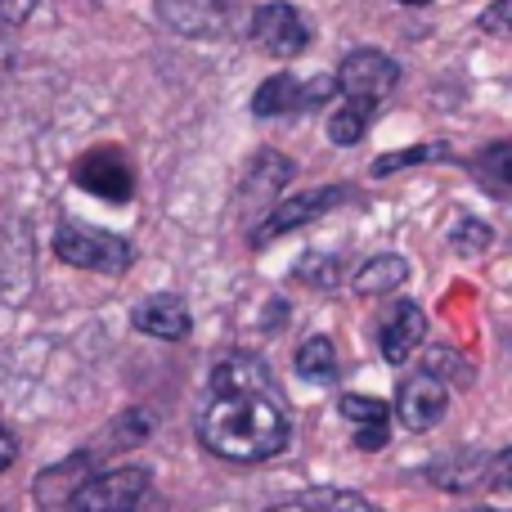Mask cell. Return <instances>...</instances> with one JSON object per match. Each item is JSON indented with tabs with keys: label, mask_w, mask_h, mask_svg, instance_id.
<instances>
[{
	"label": "cell",
	"mask_w": 512,
	"mask_h": 512,
	"mask_svg": "<svg viewBox=\"0 0 512 512\" xmlns=\"http://www.w3.org/2000/svg\"><path fill=\"white\" fill-rule=\"evenodd\" d=\"M423 337H427V315L414 301H396L387 324H382L378 346H382V355H387V364H405L409 355L423 346Z\"/></svg>",
	"instance_id": "30bf717a"
},
{
	"label": "cell",
	"mask_w": 512,
	"mask_h": 512,
	"mask_svg": "<svg viewBox=\"0 0 512 512\" xmlns=\"http://www.w3.org/2000/svg\"><path fill=\"white\" fill-rule=\"evenodd\" d=\"M427 373H436L441 382H454V387H468L472 382V364L468 360H459L454 351H427Z\"/></svg>",
	"instance_id": "44dd1931"
},
{
	"label": "cell",
	"mask_w": 512,
	"mask_h": 512,
	"mask_svg": "<svg viewBox=\"0 0 512 512\" xmlns=\"http://www.w3.org/2000/svg\"><path fill=\"white\" fill-rule=\"evenodd\" d=\"M77 185L90 189V194H99V198H108V203H126L135 189V176L117 149H95L77 162Z\"/></svg>",
	"instance_id": "ba28073f"
},
{
	"label": "cell",
	"mask_w": 512,
	"mask_h": 512,
	"mask_svg": "<svg viewBox=\"0 0 512 512\" xmlns=\"http://www.w3.org/2000/svg\"><path fill=\"white\" fill-rule=\"evenodd\" d=\"M486 162H490V171H495L504 185H512V144H504V149H495V153H486Z\"/></svg>",
	"instance_id": "4316f807"
},
{
	"label": "cell",
	"mask_w": 512,
	"mask_h": 512,
	"mask_svg": "<svg viewBox=\"0 0 512 512\" xmlns=\"http://www.w3.org/2000/svg\"><path fill=\"white\" fill-rule=\"evenodd\" d=\"M445 409H450V387H445L436 373L423 369V373L400 382L396 418L409 427V432H432V427L445 418Z\"/></svg>",
	"instance_id": "52a82bcc"
},
{
	"label": "cell",
	"mask_w": 512,
	"mask_h": 512,
	"mask_svg": "<svg viewBox=\"0 0 512 512\" xmlns=\"http://www.w3.org/2000/svg\"><path fill=\"white\" fill-rule=\"evenodd\" d=\"M14 454H18V450H14V436H9L5 427H0V472H5L9 463H14Z\"/></svg>",
	"instance_id": "f1b7e54d"
},
{
	"label": "cell",
	"mask_w": 512,
	"mask_h": 512,
	"mask_svg": "<svg viewBox=\"0 0 512 512\" xmlns=\"http://www.w3.org/2000/svg\"><path fill=\"white\" fill-rule=\"evenodd\" d=\"M131 324L140 328V333L158 337V342H180V337H189L194 319H189V306L180 297H171V292H158V297H144L140 306H135Z\"/></svg>",
	"instance_id": "9c48e42d"
},
{
	"label": "cell",
	"mask_w": 512,
	"mask_h": 512,
	"mask_svg": "<svg viewBox=\"0 0 512 512\" xmlns=\"http://www.w3.org/2000/svg\"><path fill=\"white\" fill-rule=\"evenodd\" d=\"M158 14L180 36H221L225 0H158Z\"/></svg>",
	"instance_id": "8fae6325"
},
{
	"label": "cell",
	"mask_w": 512,
	"mask_h": 512,
	"mask_svg": "<svg viewBox=\"0 0 512 512\" xmlns=\"http://www.w3.org/2000/svg\"><path fill=\"white\" fill-rule=\"evenodd\" d=\"M292 364H297V373L310 378V382H333L337 378V351L324 333L306 337V342L297 346V355H292Z\"/></svg>",
	"instance_id": "e0dca14e"
},
{
	"label": "cell",
	"mask_w": 512,
	"mask_h": 512,
	"mask_svg": "<svg viewBox=\"0 0 512 512\" xmlns=\"http://www.w3.org/2000/svg\"><path fill=\"white\" fill-rule=\"evenodd\" d=\"M337 77H315L310 86H301V104L297 108H319V104H328V99L337 95Z\"/></svg>",
	"instance_id": "d4e9b609"
},
{
	"label": "cell",
	"mask_w": 512,
	"mask_h": 512,
	"mask_svg": "<svg viewBox=\"0 0 512 512\" xmlns=\"http://www.w3.org/2000/svg\"><path fill=\"white\" fill-rule=\"evenodd\" d=\"M153 490V477L144 468H113L86 477L68 499V512H140Z\"/></svg>",
	"instance_id": "3957f363"
},
{
	"label": "cell",
	"mask_w": 512,
	"mask_h": 512,
	"mask_svg": "<svg viewBox=\"0 0 512 512\" xmlns=\"http://www.w3.org/2000/svg\"><path fill=\"white\" fill-rule=\"evenodd\" d=\"M265 512H382V508L369 504L364 495H355V490L319 486V490H301V495L283 499V504H274V508H265Z\"/></svg>",
	"instance_id": "4fadbf2b"
},
{
	"label": "cell",
	"mask_w": 512,
	"mask_h": 512,
	"mask_svg": "<svg viewBox=\"0 0 512 512\" xmlns=\"http://www.w3.org/2000/svg\"><path fill=\"white\" fill-rule=\"evenodd\" d=\"M198 436L216 459L230 463H265L283 454L292 436L288 400L265 360L248 351H230L225 360H216L198 414Z\"/></svg>",
	"instance_id": "6da1fadb"
},
{
	"label": "cell",
	"mask_w": 512,
	"mask_h": 512,
	"mask_svg": "<svg viewBox=\"0 0 512 512\" xmlns=\"http://www.w3.org/2000/svg\"><path fill=\"white\" fill-rule=\"evenodd\" d=\"M486 486H490V490H499V495H512V445H508V450H499L495 459H490Z\"/></svg>",
	"instance_id": "cb8c5ba5"
},
{
	"label": "cell",
	"mask_w": 512,
	"mask_h": 512,
	"mask_svg": "<svg viewBox=\"0 0 512 512\" xmlns=\"http://www.w3.org/2000/svg\"><path fill=\"white\" fill-rule=\"evenodd\" d=\"M481 32L512 41V0H495V5H490L486 14H481Z\"/></svg>",
	"instance_id": "603a6c76"
},
{
	"label": "cell",
	"mask_w": 512,
	"mask_h": 512,
	"mask_svg": "<svg viewBox=\"0 0 512 512\" xmlns=\"http://www.w3.org/2000/svg\"><path fill=\"white\" fill-rule=\"evenodd\" d=\"M342 418L355 423V432L360 427H391V409L378 396H342Z\"/></svg>",
	"instance_id": "d6986e66"
},
{
	"label": "cell",
	"mask_w": 512,
	"mask_h": 512,
	"mask_svg": "<svg viewBox=\"0 0 512 512\" xmlns=\"http://www.w3.org/2000/svg\"><path fill=\"white\" fill-rule=\"evenodd\" d=\"M292 171H297V167H292L283 153H261V158L252 162V171L243 176V194H248V203L265 207V216H270L274 207H279L274 198H279V189L292 180Z\"/></svg>",
	"instance_id": "7c38bea8"
},
{
	"label": "cell",
	"mask_w": 512,
	"mask_h": 512,
	"mask_svg": "<svg viewBox=\"0 0 512 512\" xmlns=\"http://www.w3.org/2000/svg\"><path fill=\"white\" fill-rule=\"evenodd\" d=\"M490 239H495V234H490L486 221H459V225H454V234H450V243H454V248H459L463 256L486 252Z\"/></svg>",
	"instance_id": "7402d4cb"
},
{
	"label": "cell",
	"mask_w": 512,
	"mask_h": 512,
	"mask_svg": "<svg viewBox=\"0 0 512 512\" xmlns=\"http://www.w3.org/2000/svg\"><path fill=\"white\" fill-rule=\"evenodd\" d=\"M297 104H301V86L288 77V72H274V77H265L261 86H256V95H252V113L256 117L292 113Z\"/></svg>",
	"instance_id": "9a60e30c"
},
{
	"label": "cell",
	"mask_w": 512,
	"mask_h": 512,
	"mask_svg": "<svg viewBox=\"0 0 512 512\" xmlns=\"http://www.w3.org/2000/svg\"><path fill=\"white\" fill-rule=\"evenodd\" d=\"M405 279H409V261L396 252H387V256L364 261L360 270H355L351 288H355V297H387V292H396Z\"/></svg>",
	"instance_id": "5bb4252c"
},
{
	"label": "cell",
	"mask_w": 512,
	"mask_h": 512,
	"mask_svg": "<svg viewBox=\"0 0 512 512\" xmlns=\"http://www.w3.org/2000/svg\"><path fill=\"white\" fill-rule=\"evenodd\" d=\"M400 68L391 54L382 50H351L342 63H337V86H342L346 99H364V104H378L396 90Z\"/></svg>",
	"instance_id": "277c9868"
},
{
	"label": "cell",
	"mask_w": 512,
	"mask_h": 512,
	"mask_svg": "<svg viewBox=\"0 0 512 512\" xmlns=\"http://www.w3.org/2000/svg\"><path fill=\"white\" fill-rule=\"evenodd\" d=\"M346 198H351V194H346L342 185H328V189H315V194H292V198H283V203L261 221V230L252 234V243L261 248V243L279 239V234L301 230V225L319 221V216L333 212V207H337V203H346Z\"/></svg>",
	"instance_id": "8992f818"
},
{
	"label": "cell",
	"mask_w": 512,
	"mask_h": 512,
	"mask_svg": "<svg viewBox=\"0 0 512 512\" xmlns=\"http://www.w3.org/2000/svg\"><path fill=\"white\" fill-rule=\"evenodd\" d=\"M373 108H378V104H364V99H346V104L337 108L333 117H328V140H333V144H342V149H351V144H360L364 135H369Z\"/></svg>",
	"instance_id": "2e32d148"
},
{
	"label": "cell",
	"mask_w": 512,
	"mask_h": 512,
	"mask_svg": "<svg viewBox=\"0 0 512 512\" xmlns=\"http://www.w3.org/2000/svg\"><path fill=\"white\" fill-rule=\"evenodd\" d=\"M387 436H391V427H360V432H355V445H360V450H382V445H387Z\"/></svg>",
	"instance_id": "83f0119b"
},
{
	"label": "cell",
	"mask_w": 512,
	"mask_h": 512,
	"mask_svg": "<svg viewBox=\"0 0 512 512\" xmlns=\"http://www.w3.org/2000/svg\"><path fill=\"white\" fill-rule=\"evenodd\" d=\"M252 45L270 59H297L310 45V27L292 5L274 0V5H261L252 14Z\"/></svg>",
	"instance_id": "5b68a950"
},
{
	"label": "cell",
	"mask_w": 512,
	"mask_h": 512,
	"mask_svg": "<svg viewBox=\"0 0 512 512\" xmlns=\"http://www.w3.org/2000/svg\"><path fill=\"white\" fill-rule=\"evenodd\" d=\"M486 472H490V459L481 454H463V459H445L432 468V481L445 490H472V486H486Z\"/></svg>",
	"instance_id": "ac0fdd59"
},
{
	"label": "cell",
	"mask_w": 512,
	"mask_h": 512,
	"mask_svg": "<svg viewBox=\"0 0 512 512\" xmlns=\"http://www.w3.org/2000/svg\"><path fill=\"white\" fill-rule=\"evenodd\" d=\"M36 9V0H0V27H18L27 23V14Z\"/></svg>",
	"instance_id": "484cf974"
},
{
	"label": "cell",
	"mask_w": 512,
	"mask_h": 512,
	"mask_svg": "<svg viewBox=\"0 0 512 512\" xmlns=\"http://www.w3.org/2000/svg\"><path fill=\"white\" fill-rule=\"evenodd\" d=\"M400 5H432V0H400Z\"/></svg>",
	"instance_id": "4dcf8cb0"
},
{
	"label": "cell",
	"mask_w": 512,
	"mask_h": 512,
	"mask_svg": "<svg viewBox=\"0 0 512 512\" xmlns=\"http://www.w3.org/2000/svg\"><path fill=\"white\" fill-rule=\"evenodd\" d=\"M436 158H450V149H445V144H414V149L378 158L373 162V176H391V171H400V167H418V162H436Z\"/></svg>",
	"instance_id": "ffe728a7"
},
{
	"label": "cell",
	"mask_w": 512,
	"mask_h": 512,
	"mask_svg": "<svg viewBox=\"0 0 512 512\" xmlns=\"http://www.w3.org/2000/svg\"><path fill=\"white\" fill-rule=\"evenodd\" d=\"M5 68H9V36L0 32V72H5Z\"/></svg>",
	"instance_id": "f546056e"
},
{
	"label": "cell",
	"mask_w": 512,
	"mask_h": 512,
	"mask_svg": "<svg viewBox=\"0 0 512 512\" xmlns=\"http://www.w3.org/2000/svg\"><path fill=\"white\" fill-rule=\"evenodd\" d=\"M54 256L63 265H77V270H99V274H126L131 265V243L117 239L108 230H90L81 221H63L54 234Z\"/></svg>",
	"instance_id": "7a4b0ae2"
}]
</instances>
